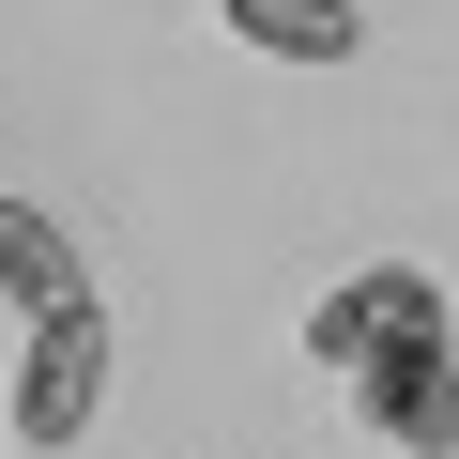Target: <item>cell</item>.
I'll use <instances>...</instances> for the list:
<instances>
[{"instance_id": "6da1fadb", "label": "cell", "mask_w": 459, "mask_h": 459, "mask_svg": "<svg viewBox=\"0 0 459 459\" xmlns=\"http://www.w3.org/2000/svg\"><path fill=\"white\" fill-rule=\"evenodd\" d=\"M352 398L383 413V444L398 459H459V368H444V276H383V337H368V368H352Z\"/></svg>"}, {"instance_id": "7a4b0ae2", "label": "cell", "mask_w": 459, "mask_h": 459, "mask_svg": "<svg viewBox=\"0 0 459 459\" xmlns=\"http://www.w3.org/2000/svg\"><path fill=\"white\" fill-rule=\"evenodd\" d=\"M92 398H108V307H62V322H31V352H16V444L31 459H62L77 429H92Z\"/></svg>"}, {"instance_id": "3957f363", "label": "cell", "mask_w": 459, "mask_h": 459, "mask_svg": "<svg viewBox=\"0 0 459 459\" xmlns=\"http://www.w3.org/2000/svg\"><path fill=\"white\" fill-rule=\"evenodd\" d=\"M0 307H16V322L92 307V276H77V246H62V214H31V199H0Z\"/></svg>"}, {"instance_id": "277c9868", "label": "cell", "mask_w": 459, "mask_h": 459, "mask_svg": "<svg viewBox=\"0 0 459 459\" xmlns=\"http://www.w3.org/2000/svg\"><path fill=\"white\" fill-rule=\"evenodd\" d=\"M230 31H246V47H276V62H352V47H368V16H352V0H230Z\"/></svg>"}, {"instance_id": "5b68a950", "label": "cell", "mask_w": 459, "mask_h": 459, "mask_svg": "<svg viewBox=\"0 0 459 459\" xmlns=\"http://www.w3.org/2000/svg\"><path fill=\"white\" fill-rule=\"evenodd\" d=\"M368 337H383V276H352V291H322V307H307V352H322L337 383L368 368Z\"/></svg>"}]
</instances>
